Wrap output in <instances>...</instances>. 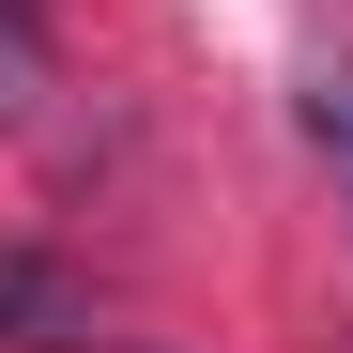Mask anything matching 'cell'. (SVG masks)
<instances>
[{
	"mask_svg": "<svg viewBox=\"0 0 353 353\" xmlns=\"http://www.w3.org/2000/svg\"><path fill=\"white\" fill-rule=\"evenodd\" d=\"M46 108V31H31V0H0V123H31Z\"/></svg>",
	"mask_w": 353,
	"mask_h": 353,
	"instance_id": "1",
	"label": "cell"
},
{
	"mask_svg": "<svg viewBox=\"0 0 353 353\" xmlns=\"http://www.w3.org/2000/svg\"><path fill=\"white\" fill-rule=\"evenodd\" d=\"M307 139L353 169V62H323V77H307Z\"/></svg>",
	"mask_w": 353,
	"mask_h": 353,
	"instance_id": "2",
	"label": "cell"
},
{
	"mask_svg": "<svg viewBox=\"0 0 353 353\" xmlns=\"http://www.w3.org/2000/svg\"><path fill=\"white\" fill-rule=\"evenodd\" d=\"M0 323H62V276H31V261H0Z\"/></svg>",
	"mask_w": 353,
	"mask_h": 353,
	"instance_id": "3",
	"label": "cell"
}]
</instances>
